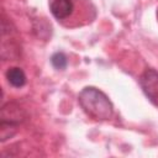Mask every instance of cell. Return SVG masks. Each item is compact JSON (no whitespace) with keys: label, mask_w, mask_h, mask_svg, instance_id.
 I'll use <instances>...</instances> for the list:
<instances>
[{"label":"cell","mask_w":158,"mask_h":158,"mask_svg":"<svg viewBox=\"0 0 158 158\" xmlns=\"http://www.w3.org/2000/svg\"><path fill=\"white\" fill-rule=\"evenodd\" d=\"M78 99L81 109L90 117L95 120H109L112 116V104L101 90L94 86H86L80 91Z\"/></svg>","instance_id":"1"},{"label":"cell","mask_w":158,"mask_h":158,"mask_svg":"<svg viewBox=\"0 0 158 158\" xmlns=\"http://www.w3.org/2000/svg\"><path fill=\"white\" fill-rule=\"evenodd\" d=\"M49 9L52 15L64 25L69 26V21H73L77 12V5L74 0H51Z\"/></svg>","instance_id":"2"},{"label":"cell","mask_w":158,"mask_h":158,"mask_svg":"<svg viewBox=\"0 0 158 158\" xmlns=\"http://www.w3.org/2000/svg\"><path fill=\"white\" fill-rule=\"evenodd\" d=\"M139 84L146 94V96L158 106V72L148 68L143 72L139 79Z\"/></svg>","instance_id":"3"},{"label":"cell","mask_w":158,"mask_h":158,"mask_svg":"<svg viewBox=\"0 0 158 158\" xmlns=\"http://www.w3.org/2000/svg\"><path fill=\"white\" fill-rule=\"evenodd\" d=\"M6 79L15 88H21L26 83V75H25L23 70L21 68H17V67H12V68L7 69Z\"/></svg>","instance_id":"4"},{"label":"cell","mask_w":158,"mask_h":158,"mask_svg":"<svg viewBox=\"0 0 158 158\" xmlns=\"http://www.w3.org/2000/svg\"><path fill=\"white\" fill-rule=\"evenodd\" d=\"M51 62H52V65L56 68V69H64L67 67V57L62 53V52H57L52 56L51 58Z\"/></svg>","instance_id":"5"},{"label":"cell","mask_w":158,"mask_h":158,"mask_svg":"<svg viewBox=\"0 0 158 158\" xmlns=\"http://www.w3.org/2000/svg\"><path fill=\"white\" fill-rule=\"evenodd\" d=\"M157 17H158V11H157Z\"/></svg>","instance_id":"6"}]
</instances>
